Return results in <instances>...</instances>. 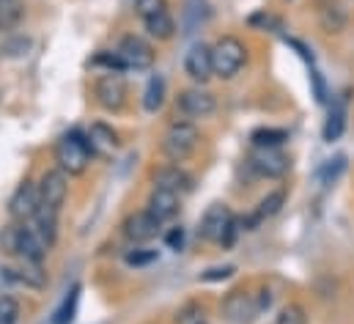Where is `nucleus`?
<instances>
[{
  "label": "nucleus",
  "mask_w": 354,
  "mask_h": 324,
  "mask_svg": "<svg viewBox=\"0 0 354 324\" xmlns=\"http://www.w3.org/2000/svg\"><path fill=\"white\" fill-rule=\"evenodd\" d=\"M283 201H286V192H283V190H274V192H269L264 201L259 204V209H256V212L266 220V217H272V215H277V212H280Z\"/></svg>",
  "instance_id": "a878e982"
},
{
  "label": "nucleus",
  "mask_w": 354,
  "mask_h": 324,
  "mask_svg": "<svg viewBox=\"0 0 354 324\" xmlns=\"http://www.w3.org/2000/svg\"><path fill=\"white\" fill-rule=\"evenodd\" d=\"M0 3H8V0H0Z\"/></svg>",
  "instance_id": "c9c22d12"
},
{
  "label": "nucleus",
  "mask_w": 354,
  "mask_h": 324,
  "mask_svg": "<svg viewBox=\"0 0 354 324\" xmlns=\"http://www.w3.org/2000/svg\"><path fill=\"white\" fill-rule=\"evenodd\" d=\"M184 72L189 75V80L201 82V85L212 80V78H214L212 47H209V44H203V42L192 44V47L187 50V55H184Z\"/></svg>",
  "instance_id": "9b49d317"
},
{
  "label": "nucleus",
  "mask_w": 354,
  "mask_h": 324,
  "mask_svg": "<svg viewBox=\"0 0 354 324\" xmlns=\"http://www.w3.org/2000/svg\"><path fill=\"white\" fill-rule=\"evenodd\" d=\"M176 324H203V308L189 303L176 314Z\"/></svg>",
  "instance_id": "c756f323"
},
{
  "label": "nucleus",
  "mask_w": 354,
  "mask_h": 324,
  "mask_svg": "<svg viewBox=\"0 0 354 324\" xmlns=\"http://www.w3.org/2000/svg\"><path fill=\"white\" fill-rule=\"evenodd\" d=\"M118 55L127 61V66L129 69H138V72H143V69H151V64H154V50H151V44L146 42V39H140V36H124L121 42H118Z\"/></svg>",
  "instance_id": "9d476101"
},
{
  "label": "nucleus",
  "mask_w": 354,
  "mask_h": 324,
  "mask_svg": "<svg viewBox=\"0 0 354 324\" xmlns=\"http://www.w3.org/2000/svg\"><path fill=\"white\" fill-rule=\"evenodd\" d=\"M160 220L149 212V209H140V212H132L127 220H124V237L129 240V242L135 244H143V242H151L157 234H160Z\"/></svg>",
  "instance_id": "1a4fd4ad"
},
{
  "label": "nucleus",
  "mask_w": 354,
  "mask_h": 324,
  "mask_svg": "<svg viewBox=\"0 0 354 324\" xmlns=\"http://www.w3.org/2000/svg\"><path fill=\"white\" fill-rule=\"evenodd\" d=\"M47 250H50V244L36 234V228H28L22 223V228H19V255L25 261H30V264H41L44 255H47Z\"/></svg>",
  "instance_id": "dca6fc26"
},
{
  "label": "nucleus",
  "mask_w": 354,
  "mask_h": 324,
  "mask_svg": "<svg viewBox=\"0 0 354 324\" xmlns=\"http://www.w3.org/2000/svg\"><path fill=\"white\" fill-rule=\"evenodd\" d=\"M162 105H165V80L160 75H154L143 91V107H146V113H157Z\"/></svg>",
  "instance_id": "412c9836"
},
{
  "label": "nucleus",
  "mask_w": 354,
  "mask_h": 324,
  "mask_svg": "<svg viewBox=\"0 0 354 324\" xmlns=\"http://www.w3.org/2000/svg\"><path fill=\"white\" fill-rule=\"evenodd\" d=\"M203 324H206V322H203Z\"/></svg>",
  "instance_id": "e433bc0d"
},
{
  "label": "nucleus",
  "mask_w": 354,
  "mask_h": 324,
  "mask_svg": "<svg viewBox=\"0 0 354 324\" xmlns=\"http://www.w3.org/2000/svg\"><path fill=\"white\" fill-rule=\"evenodd\" d=\"M33 220H36V234L53 247L55 240H58V209L39 206V212H36Z\"/></svg>",
  "instance_id": "f3484780"
},
{
  "label": "nucleus",
  "mask_w": 354,
  "mask_h": 324,
  "mask_svg": "<svg viewBox=\"0 0 354 324\" xmlns=\"http://www.w3.org/2000/svg\"><path fill=\"white\" fill-rule=\"evenodd\" d=\"M165 242L171 250H181L184 247V228H171V234L165 237Z\"/></svg>",
  "instance_id": "f704fd0d"
},
{
  "label": "nucleus",
  "mask_w": 354,
  "mask_h": 324,
  "mask_svg": "<svg viewBox=\"0 0 354 324\" xmlns=\"http://www.w3.org/2000/svg\"><path fill=\"white\" fill-rule=\"evenodd\" d=\"M231 275H234V267H214V269L203 272L201 278H203L206 283H214V280H225V278H231Z\"/></svg>",
  "instance_id": "72a5a7b5"
},
{
  "label": "nucleus",
  "mask_w": 354,
  "mask_h": 324,
  "mask_svg": "<svg viewBox=\"0 0 354 324\" xmlns=\"http://www.w3.org/2000/svg\"><path fill=\"white\" fill-rule=\"evenodd\" d=\"M135 11L140 14V19H149L160 11H168V0H135Z\"/></svg>",
  "instance_id": "c85d7f7f"
},
{
  "label": "nucleus",
  "mask_w": 354,
  "mask_h": 324,
  "mask_svg": "<svg viewBox=\"0 0 354 324\" xmlns=\"http://www.w3.org/2000/svg\"><path fill=\"white\" fill-rule=\"evenodd\" d=\"M88 141L93 152H96V149H102V152H115V149H118V135H115L113 127H107V124H91Z\"/></svg>",
  "instance_id": "aec40b11"
},
{
  "label": "nucleus",
  "mask_w": 354,
  "mask_h": 324,
  "mask_svg": "<svg viewBox=\"0 0 354 324\" xmlns=\"http://www.w3.org/2000/svg\"><path fill=\"white\" fill-rule=\"evenodd\" d=\"M198 127L189 121H174L162 138V152L171 162H184L198 146Z\"/></svg>",
  "instance_id": "7ed1b4c3"
},
{
  "label": "nucleus",
  "mask_w": 354,
  "mask_h": 324,
  "mask_svg": "<svg viewBox=\"0 0 354 324\" xmlns=\"http://www.w3.org/2000/svg\"><path fill=\"white\" fill-rule=\"evenodd\" d=\"M93 96H96V102L104 107V110H121L124 105H127V96H129V88H127V82L121 75H102L99 80L93 82Z\"/></svg>",
  "instance_id": "20e7f679"
},
{
  "label": "nucleus",
  "mask_w": 354,
  "mask_h": 324,
  "mask_svg": "<svg viewBox=\"0 0 354 324\" xmlns=\"http://www.w3.org/2000/svg\"><path fill=\"white\" fill-rule=\"evenodd\" d=\"M231 220H234V215H231V209H228L225 204H212V206L206 209L203 220H201V228H198L201 240H206V242H220L223 234H225V228L231 226Z\"/></svg>",
  "instance_id": "f8f14e48"
},
{
  "label": "nucleus",
  "mask_w": 354,
  "mask_h": 324,
  "mask_svg": "<svg viewBox=\"0 0 354 324\" xmlns=\"http://www.w3.org/2000/svg\"><path fill=\"white\" fill-rule=\"evenodd\" d=\"M19 319V303L11 294H0V324H17Z\"/></svg>",
  "instance_id": "bb28decb"
},
{
  "label": "nucleus",
  "mask_w": 354,
  "mask_h": 324,
  "mask_svg": "<svg viewBox=\"0 0 354 324\" xmlns=\"http://www.w3.org/2000/svg\"><path fill=\"white\" fill-rule=\"evenodd\" d=\"M344 129H346V107H344V105H335V107L330 110L327 121H324V141H327V143L338 141V138L344 135Z\"/></svg>",
  "instance_id": "5701e85b"
},
{
  "label": "nucleus",
  "mask_w": 354,
  "mask_h": 324,
  "mask_svg": "<svg viewBox=\"0 0 354 324\" xmlns=\"http://www.w3.org/2000/svg\"><path fill=\"white\" fill-rule=\"evenodd\" d=\"M93 64H96V66H107L110 72H124V69H129L127 61L118 55V50H115V53H99V55L93 58Z\"/></svg>",
  "instance_id": "cd10ccee"
},
{
  "label": "nucleus",
  "mask_w": 354,
  "mask_h": 324,
  "mask_svg": "<svg viewBox=\"0 0 354 324\" xmlns=\"http://www.w3.org/2000/svg\"><path fill=\"white\" fill-rule=\"evenodd\" d=\"M248 61V50L236 36H223L214 47H212V64H214V75L223 80H231L239 75V69Z\"/></svg>",
  "instance_id": "f03ea898"
},
{
  "label": "nucleus",
  "mask_w": 354,
  "mask_h": 324,
  "mask_svg": "<svg viewBox=\"0 0 354 324\" xmlns=\"http://www.w3.org/2000/svg\"><path fill=\"white\" fill-rule=\"evenodd\" d=\"M288 157L280 154L277 149H256L250 154V168L259 173V176H266V179H280L286 170H288Z\"/></svg>",
  "instance_id": "ddd939ff"
},
{
  "label": "nucleus",
  "mask_w": 354,
  "mask_h": 324,
  "mask_svg": "<svg viewBox=\"0 0 354 324\" xmlns=\"http://www.w3.org/2000/svg\"><path fill=\"white\" fill-rule=\"evenodd\" d=\"M176 107L181 116L187 118H206L217 110V99L212 91H203V88H187L176 96Z\"/></svg>",
  "instance_id": "0eeeda50"
},
{
  "label": "nucleus",
  "mask_w": 354,
  "mask_h": 324,
  "mask_svg": "<svg viewBox=\"0 0 354 324\" xmlns=\"http://www.w3.org/2000/svg\"><path fill=\"white\" fill-rule=\"evenodd\" d=\"M143 25H146L149 36L157 39V42H168V39H174V33H176V22H174L171 11H160V14L149 17V19H143Z\"/></svg>",
  "instance_id": "a211bd4d"
},
{
  "label": "nucleus",
  "mask_w": 354,
  "mask_h": 324,
  "mask_svg": "<svg viewBox=\"0 0 354 324\" xmlns=\"http://www.w3.org/2000/svg\"><path fill=\"white\" fill-rule=\"evenodd\" d=\"M39 206H41L39 184H33V181H22V184L14 190L11 201H8V215H11L17 223H25V220H33V217H36Z\"/></svg>",
  "instance_id": "423d86ee"
},
{
  "label": "nucleus",
  "mask_w": 354,
  "mask_h": 324,
  "mask_svg": "<svg viewBox=\"0 0 354 324\" xmlns=\"http://www.w3.org/2000/svg\"><path fill=\"white\" fill-rule=\"evenodd\" d=\"M151 261H157V250H132L127 255V264L129 267H146Z\"/></svg>",
  "instance_id": "473e14b6"
},
{
  "label": "nucleus",
  "mask_w": 354,
  "mask_h": 324,
  "mask_svg": "<svg viewBox=\"0 0 354 324\" xmlns=\"http://www.w3.org/2000/svg\"><path fill=\"white\" fill-rule=\"evenodd\" d=\"M77 303H80V286H72V291H69V297L61 303V308L55 311V316H53V324H69L75 319V308H77Z\"/></svg>",
  "instance_id": "b1692460"
},
{
  "label": "nucleus",
  "mask_w": 354,
  "mask_h": 324,
  "mask_svg": "<svg viewBox=\"0 0 354 324\" xmlns=\"http://www.w3.org/2000/svg\"><path fill=\"white\" fill-rule=\"evenodd\" d=\"M6 272H8V280H17V283H22L28 289H44L47 286V275L41 272V264L25 261L22 269H6Z\"/></svg>",
  "instance_id": "6ab92c4d"
},
{
  "label": "nucleus",
  "mask_w": 354,
  "mask_h": 324,
  "mask_svg": "<svg viewBox=\"0 0 354 324\" xmlns=\"http://www.w3.org/2000/svg\"><path fill=\"white\" fill-rule=\"evenodd\" d=\"M91 157H93V149H91V141L83 132H66L55 143V162L69 176L86 173V168L91 165Z\"/></svg>",
  "instance_id": "f257e3e1"
},
{
  "label": "nucleus",
  "mask_w": 354,
  "mask_h": 324,
  "mask_svg": "<svg viewBox=\"0 0 354 324\" xmlns=\"http://www.w3.org/2000/svg\"><path fill=\"white\" fill-rule=\"evenodd\" d=\"M274 324H308V319H305V311L299 305H286L277 314V322Z\"/></svg>",
  "instance_id": "7c9ffc66"
},
{
  "label": "nucleus",
  "mask_w": 354,
  "mask_h": 324,
  "mask_svg": "<svg viewBox=\"0 0 354 324\" xmlns=\"http://www.w3.org/2000/svg\"><path fill=\"white\" fill-rule=\"evenodd\" d=\"M19 228L22 226H6L0 231V250L8 255H19Z\"/></svg>",
  "instance_id": "393cba45"
},
{
  "label": "nucleus",
  "mask_w": 354,
  "mask_h": 324,
  "mask_svg": "<svg viewBox=\"0 0 354 324\" xmlns=\"http://www.w3.org/2000/svg\"><path fill=\"white\" fill-rule=\"evenodd\" d=\"M69 195V179L61 168L55 170H47L41 179H39V198H41V206H50V209H61L64 201Z\"/></svg>",
  "instance_id": "6e6552de"
},
{
  "label": "nucleus",
  "mask_w": 354,
  "mask_h": 324,
  "mask_svg": "<svg viewBox=\"0 0 354 324\" xmlns=\"http://www.w3.org/2000/svg\"><path fill=\"white\" fill-rule=\"evenodd\" d=\"M344 168H346V160L344 157H335V160H330L324 168H322V181L324 184H333L341 173H344Z\"/></svg>",
  "instance_id": "2f4dec72"
},
{
  "label": "nucleus",
  "mask_w": 354,
  "mask_h": 324,
  "mask_svg": "<svg viewBox=\"0 0 354 324\" xmlns=\"http://www.w3.org/2000/svg\"><path fill=\"white\" fill-rule=\"evenodd\" d=\"M259 314H261V308H259V297H256V294L231 291V294L223 300V316H225V322L250 324Z\"/></svg>",
  "instance_id": "39448f33"
},
{
  "label": "nucleus",
  "mask_w": 354,
  "mask_h": 324,
  "mask_svg": "<svg viewBox=\"0 0 354 324\" xmlns=\"http://www.w3.org/2000/svg\"><path fill=\"white\" fill-rule=\"evenodd\" d=\"M146 209H149L160 223H168V220H174V217L178 215V209H181V198H178V192H174V190L154 187L151 195H149Z\"/></svg>",
  "instance_id": "4468645a"
},
{
  "label": "nucleus",
  "mask_w": 354,
  "mask_h": 324,
  "mask_svg": "<svg viewBox=\"0 0 354 324\" xmlns=\"http://www.w3.org/2000/svg\"><path fill=\"white\" fill-rule=\"evenodd\" d=\"M250 141H253L256 149H277V146H283L288 141V132L286 129H274V127H261V129H256L250 135Z\"/></svg>",
  "instance_id": "4be33fe9"
},
{
  "label": "nucleus",
  "mask_w": 354,
  "mask_h": 324,
  "mask_svg": "<svg viewBox=\"0 0 354 324\" xmlns=\"http://www.w3.org/2000/svg\"><path fill=\"white\" fill-rule=\"evenodd\" d=\"M154 187H165L181 195L192 190V176L178 165H162L160 170H154Z\"/></svg>",
  "instance_id": "2eb2a0df"
}]
</instances>
